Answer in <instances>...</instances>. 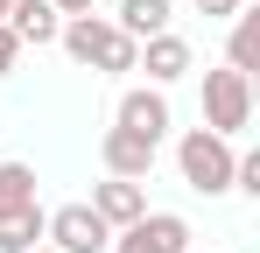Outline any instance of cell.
Instances as JSON below:
<instances>
[{"instance_id":"cell-1","label":"cell","mask_w":260,"mask_h":253,"mask_svg":"<svg viewBox=\"0 0 260 253\" xmlns=\"http://www.w3.org/2000/svg\"><path fill=\"white\" fill-rule=\"evenodd\" d=\"M56 49H63L78 71H134V56H141V42L113 28V14H63Z\"/></svg>"},{"instance_id":"cell-2","label":"cell","mask_w":260,"mask_h":253,"mask_svg":"<svg viewBox=\"0 0 260 253\" xmlns=\"http://www.w3.org/2000/svg\"><path fill=\"white\" fill-rule=\"evenodd\" d=\"M232 162H239V148L225 134H211V126H183L176 134V176L197 197H225L232 190Z\"/></svg>"},{"instance_id":"cell-3","label":"cell","mask_w":260,"mask_h":253,"mask_svg":"<svg viewBox=\"0 0 260 253\" xmlns=\"http://www.w3.org/2000/svg\"><path fill=\"white\" fill-rule=\"evenodd\" d=\"M204 126L225 134V141H239L253 126V78L246 71H232V64L204 71Z\"/></svg>"},{"instance_id":"cell-4","label":"cell","mask_w":260,"mask_h":253,"mask_svg":"<svg viewBox=\"0 0 260 253\" xmlns=\"http://www.w3.org/2000/svg\"><path fill=\"white\" fill-rule=\"evenodd\" d=\"M190 239H197V232H190L183 211H155V204H148L134 225L113 232V246H106V253H190Z\"/></svg>"},{"instance_id":"cell-5","label":"cell","mask_w":260,"mask_h":253,"mask_svg":"<svg viewBox=\"0 0 260 253\" xmlns=\"http://www.w3.org/2000/svg\"><path fill=\"white\" fill-rule=\"evenodd\" d=\"M43 246H56V253H106V246H113V225L78 197V204L43 211Z\"/></svg>"},{"instance_id":"cell-6","label":"cell","mask_w":260,"mask_h":253,"mask_svg":"<svg viewBox=\"0 0 260 253\" xmlns=\"http://www.w3.org/2000/svg\"><path fill=\"white\" fill-rule=\"evenodd\" d=\"M113 126H127V134H141V141H155V148H162V134L176 126L169 91H162V84H134V91H120V106H113Z\"/></svg>"},{"instance_id":"cell-7","label":"cell","mask_w":260,"mask_h":253,"mask_svg":"<svg viewBox=\"0 0 260 253\" xmlns=\"http://www.w3.org/2000/svg\"><path fill=\"white\" fill-rule=\"evenodd\" d=\"M134 71H148V84H162V91H169L176 78H190V71H197V49L176 36V28H162V36H148V42H141Z\"/></svg>"},{"instance_id":"cell-8","label":"cell","mask_w":260,"mask_h":253,"mask_svg":"<svg viewBox=\"0 0 260 253\" xmlns=\"http://www.w3.org/2000/svg\"><path fill=\"white\" fill-rule=\"evenodd\" d=\"M99 162H106V176L148 183V176H155V141H141L127 126H106V134H99Z\"/></svg>"},{"instance_id":"cell-9","label":"cell","mask_w":260,"mask_h":253,"mask_svg":"<svg viewBox=\"0 0 260 253\" xmlns=\"http://www.w3.org/2000/svg\"><path fill=\"white\" fill-rule=\"evenodd\" d=\"M85 204L99 211V218H106L113 232H120V225H134V218L148 211V183H127V176H106V183H91V197H85Z\"/></svg>"},{"instance_id":"cell-10","label":"cell","mask_w":260,"mask_h":253,"mask_svg":"<svg viewBox=\"0 0 260 253\" xmlns=\"http://www.w3.org/2000/svg\"><path fill=\"white\" fill-rule=\"evenodd\" d=\"M7 28L21 36V49H28V42H36V49H49V42H56V28H63V14H56L49 0H14V7H7Z\"/></svg>"},{"instance_id":"cell-11","label":"cell","mask_w":260,"mask_h":253,"mask_svg":"<svg viewBox=\"0 0 260 253\" xmlns=\"http://www.w3.org/2000/svg\"><path fill=\"white\" fill-rule=\"evenodd\" d=\"M169 14H176V0H120L113 28L134 36V42H148V36H162V28H169Z\"/></svg>"},{"instance_id":"cell-12","label":"cell","mask_w":260,"mask_h":253,"mask_svg":"<svg viewBox=\"0 0 260 253\" xmlns=\"http://www.w3.org/2000/svg\"><path fill=\"white\" fill-rule=\"evenodd\" d=\"M225 64L253 78V64H260V7H239V14H232V28H225Z\"/></svg>"},{"instance_id":"cell-13","label":"cell","mask_w":260,"mask_h":253,"mask_svg":"<svg viewBox=\"0 0 260 253\" xmlns=\"http://www.w3.org/2000/svg\"><path fill=\"white\" fill-rule=\"evenodd\" d=\"M28 246H43V204L0 211V253H28Z\"/></svg>"},{"instance_id":"cell-14","label":"cell","mask_w":260,"mask_h":253,"mask_svg":"<svg viewBox=\"0 0 260 253\" xmlns=\"http://www.w3.org/2000/svg\"><path fill=\"white\" fill-rule=\"evenodd\" d=\"M36 204V162H0V211Z\"/></svg>"},{"instance_id":"cell-15","label":"cell","mask_w":260,"mask_h":253,"mask_svg":"<svg viewBox=\"0 0 260 253\" xmlns=\"http://www.w3.org/2000/svg\"><path fill=\"white\" fill-rule=\"evenodd\" d=\"M14 64H21V36H14V28H7V21H0V78H7V71H14Z\"/></svg>"},{"instance_id":"cell-16","label":"cell","mask_w":260,"mask_h":253,"mask_svg":"<svg viewBox=\"0 0 260 253\" xmlns=\"http://www.w3.org/2000/svg\"><path fill=\"white\" fill-rule=\"evenodd\" d=\"M190 7H197V14H204V21H232V14H239V7H246V0H190Z\"/></svg>"},{"instance_id":"cell-17","label":"cell","mask_w":260,"mask_h":253,"mask_svg":"<svg viewBox=\"0 0 260 253\" xmlns=\"http://www.w3.org/2000/svg\"><path fill=\"white\" fill-rule=\"evenodd\" d=\"M49 7H56V14H91L99 0H49Z\"/></svg>"},{"instance_id":"cell-18","label":"cell","mask_w":260,"mask_h":253,"mask_svg":"<svg viewBox=\"0 0 260 253\" xmlns=\"http://www.w3.org/2000/svg\"><path fill=\"white\" fill-rule=\"evenodd\" d=\"M7 7H14V0H0V21H7Z\"/></svg>"},{"instance_id":"cell-19","label":"cell","mask_w":260,"mask_h":253,"mask_svg":"<svg viewBox=\"0 0 260 253\" xmlns=\"http://www.w3.org/2000/svg\"><path fill=\"white\" fill-rule=\"evenodd\" d=\"M28 253H56V246H28Z\"/></svg>"}]
</instances>
